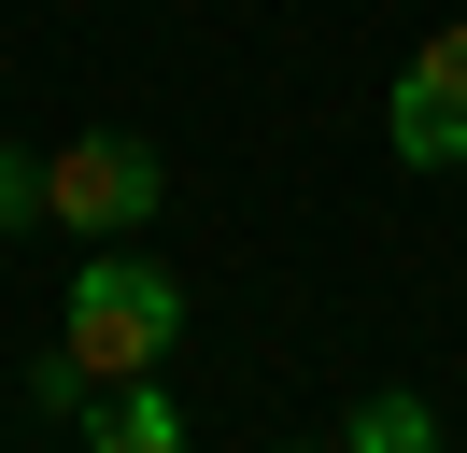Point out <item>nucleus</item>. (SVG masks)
<instances>
[{
    "label": "nucleus",
    "instance_id": "f257e3e1",
    "mask_svg": "<svg viewBox=\"0 0 467 453\" xmlns=\"http://www.w3.org/2000/svg\"><path fill=\"white\" fill-rule=\"evenodd\" d=\"M171 340H184V283L156 269V255H114V241H99L86 269H71V298H57V354L86 368V383H142Z\"/></svg>",
    "mask_w": 467,
    "mask_h": 453
},
{
    "label": "nucleus",
    "instance_id": "f03ea898",
    "mask_svg": "<svg viewBox=\"0 0 467 453\" xmlns=\"http://www.w3.org/2000/svg\"><path fill=\"white\" fill-rule=\"evenodd\" d=\"M156 198H171V170H156V142H128V128H71L57 156H43V213H57L71 241H142Z\"/></svg>",
    "mask_w": 467,
    "mask_h": 453
},
{
    "label": "nucleus",
    "instance_id": "7ed1b4c3",
    "mask_svg": "<svg viewBox=\"0 0 467 453\" xmlns=\"http://www.w3.org/2000/svg\"><path fill=\"white\" fill-rule=\"evenodd\" d=\"M397 170H467V28H425L397 57V100H382Z\"/></svg>",
    "mask_w": 467,
    "mask_h": 453
},
{
    "label": "nucleus",
    "instance_id": "20e7f679",
    "mask_svg": "<svg viewBox=\"0 0 467 453\" xmlns=\"http://www.w3.org/2000/svg\"><path fill=\"white\" fill-rule=\"evenodd\" d=\"M71 439H99V453H171V439H184V411H171V383L142 368V383H99L86 411H71Z\"/></svg>",
    "mask_w": 467,
    "mask_h": 453
},
{
    "label": "nucleus",
    "instance_id": "39448f33",
    "mask_svg": "<svg viewBox=\"0 0 467 453\" xmlns=\"http://www.w3.org/2000/svg\"><path fill=\"white\" fill-rule=\"evenodd\" d=\"M340 439H354V453H425V439H439V411H425V396H354Z\"/></svg>",
    "mask_w": 467,
    "mask_h": 453
}]
</instances>
